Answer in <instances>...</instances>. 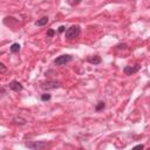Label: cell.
Masks as SVG:
<instances>
[{
  "label": "cell",
  "instance_id": "obj_1",
  "mask_svg": "<svg viewBox=\"0 0 150 150\" xmlns=\"http://www.w3.org/2000/svg\"><path fill=\"white\" fill-rule=\"evenodd\" d=\"M80 33H81V28H80V26L79 25H73V26H70L67 30H66V38L68 39V40H73V39H76L79 35H80Z\"/></svg>",
  "mask_w": 150,
  "mask_h": 150
},
{
  "label": "cell",
  "instance_id": "obj_2",
  "mask_svg": "<svg viewBox=\"0 0 150 150\" xmlns=\"http://www.w3.org/2000/svg\"><path fill=\"white\" fill-rule=\"evenodd\" d=\"M43 90H52V89H57L61 87V83L59 81H46V82H42L41 86H40Z\"/></svg>",
  "mask_w": 150,
  "mask_h": 150
},
{
  "label": "cell",
  "instance_id": "obj_3",
  "mask_svg": "<svg viewBox=\"0 0 150 150\" xmlns=\"http://www.w3.org/2000/svg\"><path fill=\"white\" fill-rule=\"evenodd\" d=\"M47 142L46 141H35V142H27V143H25V145L27 146V148H29V149H35V150H38V149H42V148H45V146H47Z\"/></svg>",
  "mask_w": 150,
  "mask_h": 150
},
{
  "label": "cell",
  "instance_id": "obj_4",
  "mask_svg": "<svg viewBox=\"0 0 150 150\" xmlns=\"http://www.w3.org/2000/svg\"><path fill=\"white\" fill-rule=\"evenodd\" d=\"M71 60H73V56H71V55L64 54V55H61V56L56 57V59L54 60V63H55L56 66H63V64H66V63L70 62Z\"/></svg>",
  "mask_w": 150,
  "mask_h": 150
},
{
  "label": "cell",
  "instance_id": "obj_5",
  "mask_svg": "<svg viewBox=\"0 0 150 150\" xmlns=\"http://www.w3.org/2000/svg\"><path fill=\"white\" fill-rule=\"evenodd\" d=\"M141 69V66L139 64H135V66H125L123 68V73L125 75H132L135 73H137L138 70Z\"/></svg>",
  "mask_w": 150,
  "mask_h": 150
},
{
  "label": "cell",
  "instance_id": "obj_6",
  "mask_svg": "<svg viewBox=\"0 0 150 150\" xmlns=\"http://www.w3.org/2000/svg\"><path fill=\"white\" fill-rule=\"evenodd\" d=\"M9 89L13 90V91H15V93H19V91L22 90V84H21L19 81L13 80V81L9 83Z\"/></svg>",
  "mask_w": 150,
  "mask_h": 150
},
{
  "label": "cell",
  "instance_id": "obj_7",
  "mask_svg": "<svg viewBox=\"0 0 150 150\" xmlns=\"http://www.w3.org/2000/svg\"><path fill=\"white\" fill-rule=\"evenodd\" d=\"M87 61H88L89 63H91V64H100L102 60H101V57H100L98 55H94V56L87 57Z\"/></svg>",
  "mask_w": 150,
  "mask_h": 150
},
{
  "label": "cell",
  "instance_id": "obj_8",
  "mask_svg": "<svg viewBox=\"0 0 150 150\" xmlns=\"http://www.w3.org/2000/svg\"><path fill=\"white\" fill-rule=\"evenodd\" d=\"M47 23H48V16H43V18H41V19H39V20L35 21V26H39V27L45 26Z\"/></svg>",
  "mask_w": 150,
  "mask_h": 150
},
{
  "label": "cell",
  "instance_id": "obj_9",
  "mask_svg": "<svg viewBox=\"0 0 150 150\" xmlns=\"http://www.w3.org/2000/svg\"><path fill=\"white\" fill-rule=\"evenodd\" d=\"M19 50H20V45L19 43H13L11 46V52L12 53H19Z\"/></svg>",
  "mask_w": 150,
  "mask_h": 150
},
{
  "label": "cell",
  "instance_id": "obj_10",
  "mask_svg": "<svg viewBox=\"0 0 150 150\" xmlns=\"http://www.w3.org/2000/svg\"><path fill=\"white\" fill-rule=\"evenodd\" d=\"M104 107H105V103L101 101V102H98V103L96 104V107H95V110H96V111H100V110L104 109Z\"/></svg>",
  "mask_w": 150,
  "mask_h": 150
},
{
  "label": "cell",
  "instance_id": "obj_11",
  "mask_svg": "<svg viewBox=\"0 0 150 150\" xmlns=\"http://www.w3.org/2000/svg\"><path fill=\"white\" fill-rule=\"evenodd\" d=\"M13 121H14L15 123H18V124H25V123H26V120H25V118H21V117H15Z\"/></svg>",
  "mask_w": 150,
  "mask_h": 150
},
{
  "label": "cell",
  "instance_id": "obj_12",
  "mask_svg": "<svg viewBox=\"0 0 150 150\" xmlns=\"http://www.w3.org/2000/svg\"><path fill=\"white\" fill-rule=\"evenodd\" d=\"M81 1H82V0H67V2H68L70 6H76V5H79Z\"/></svg>",
  "mask_w": 150,
  "mask_h": 150
},
{
  "label": "cell",
  "instance_id": "obj_13",
  "mask_svg": "<svg viewBox=\"0 0 150 150\" xmlns=\"http://www.w3.org/2000/svg\"><path fill=\"white\" fill-rule=\"evenodd\" d=\"M50 94H42L41 95V101H49L50 100Z\"/></svg>",
  "mask_w": 150,
  "mask_h": 150
},
{
  "label": "cell",
  "instance_id": "obj_14",
  "mask_svg": "<svg viewBox=\"0 0 150 150\" xmlns=\"http://www.w3.org/2000/svg\"><path fill=\"white\" fill-rule=\"evenodd\" d=\"M7 71V67L2 63V62H0V74H4V73H6Z\"/></svg>",
  "mask_w": 150,
  "mask_h": 150
},
{
  "label": "cell",
  "instance_id": "obj_15",
  "mask_svg": "<svg viewBox=\"0 0 150 150\" xmlns=\"http://www.w3.org/2000/svg\"><path fill=\"white\" fill-rule=\"evenodd\" d=\"M54 34H55V30H54V29H49V30L47 32V36H48V38H52Z\"/></svg>",
  "mask_w": 150,
  "mask_h": 150
},
{
  "label": "cell",
  "instance_id": "obj_16",
  "mask_svg": "<svg viewBox=\"0 0 150 150\" xmlns=\"http://www.w3.org/2000/svg\"><path fill=\"white\" fill-rule=\"evenodd\" d=\"M117 48H118V49H125V48H127V45H125V43L118 45V46H117Z\"/></svg>",
  "mask_w": 150,
  "mask_h": 150
},
{
  "label": "cell",
  "instance_id": "obj_17",
  "mask_svg": "<svg viewBox=\"0 0 150 150\" xmlns=\"http://www.w3.org/2000/svg\"><path fill=\"white\" fill-rule=\"evenodd\" d=\"M64 30H66V27H64V26H60V27H59V32H60V33H63Z\"/></svg>",
  "mask_w": 150,
  "mask_h": 150
},
{
  "label": "cell",
  "instance_id": "obj_18",
  "mask_svg": "<svg viewBox=\"0 0 150 150\" xmlns=\"http://www.w3.org/2000/svg\"><path fill=\"white\" fill-rule=\"evenodd\" d=\"M135 148H141V149H143V148H144V145H143V144H138V145H136Z\"/></svg>",
  "mask_w": 150,
  "mask_h": 150
}]
</instances>
